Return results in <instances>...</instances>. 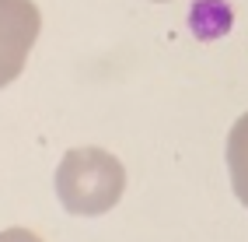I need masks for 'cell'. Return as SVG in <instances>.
<instances>
[{
    "mask_svg": "<svg viewBox=\"0 0 248 242\" xmlns=\"http://www.w3.org/2000/svg\"><path fill=\"white\" fill-rule=\"evenodd\" d=\"M126 190V169L105 148H74L56 169V193L70 214L94 218L119 204Z\"/></svg>",
    "mask_w": 248,
    "mask_h": 242,
    "instance_id": "obj_1",
    "label": "cell"
},
{
    "mask_svg": "<svg viewBox=\"0 0 248 242\" xmlns=\"http://www.w3.org/2000/svg\"><path fill=\"white\" fill-rule=\"evenodd\" d=\"M39 25L42 18L31 0H0V88H7L25 70Z\"/></svg>",
    "mask_w": 248,
    "mask_h": 242,
    "instance_id": "obj_2",
    "label": "cell"
},
{
    "mask_svg": "<svg viewBox=\"0 0 248 242\" xmlns=\"http://www.w3.org/2000/svg\"><path fill=\"white\" fill-rule=\"evenodd\" d=\"M227 169H231V186L238 200L248 207V112L238 116V123L227 134Z\"/></svg>",
    "mask_w": 248,
    "mask_h": 242,
    "instance_id": "obj_3",
    "label": "cell"
},
{
    "mask_svg": "<svg viewBox=\"0 0 248 242\" xmlns=\"http://www.w3.org/2000/svg\"><path fill=\"white\" fill-rule=\"evenodd\" d=\"M0 242H42V239L28 228H4L0 232Z\"/></svg>",
    "mask_w": 248,
    "mask_h": 242,
    "instance_id": "obj_4",
    "label": "cell"
},
{
    "mask_svg": "<svg viewBox=\"0 0 248 242\" xmlns=\"http://www.w3.org/2000/svg\"><path fill=\"white\" fill-rule=\"evenodd\" d=\"M157 4H161V0H157Z\"/></svg>",
    "mask_w": 248,
    "mask_h": 242,
    "instance_id": "obj_5",
    "label": "cell"
}]
</instances>
